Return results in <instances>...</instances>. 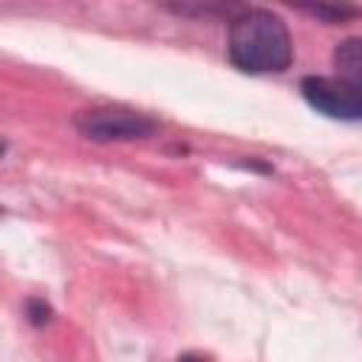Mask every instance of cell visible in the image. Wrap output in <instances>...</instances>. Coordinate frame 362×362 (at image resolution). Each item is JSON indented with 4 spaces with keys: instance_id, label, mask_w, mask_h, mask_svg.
<instances>
[{
    "instance_id": "6da1fadb",
    "label": "cell",
    "mask_w": 362,
    "mask_h": 362,
    "mask_svg": "<svg viewBox=\"0 0 362 362\" xmlns=\"http://www.w3.org/2000/svg\"><path fill=\"white\" fill-rule=\"evenodd\" d=\"M229 62L243 74H280L294 59L286 20L269 8H243L229 20Z\"/></svg>"
},
{
    "instance_id": "7a4b0ae2",
    "label": "cell",
    "mask_w": 362,
    "mask_h": 362,
    "mask_svg": "<svg viewBox=\"0 0 362 362\" xmlns=\"http://www.w3.org/2000/svg\"><path fill=\"white\" fill-rule=\"evenodd\" d=\"M74 127L79 130V136L90 139V141H139V139H150L158 124L156 119H150L147 113L122 107V105H102V107H88L79 110L74 116Z\"/></svg>"
},
{
    "instance_id": "3957f363",
    "label": "cell",
    "mask_w": 362,
    "mask_h": 362,
    "mask_svg": "<svg viewBox=\"0 0 362 362\" xmlns=\"http://www.w3.org/2000/svg\"><path fill=\"white\" fill-rule=\"evenodd\" d=\"M303 99L322 116L339 122H362V85L339 76H305L300 82Z\"/></svg>"
},
{
    "instance_id": "277c9868",
    "label": "cell",
    "mask_w": 362,
    "mask_h": 362,
    "mask_svg": "<svg viewBox=\"0 0 362 362\" xmlns=\"http://www.w3.org/2000/svg\"><path fill=\"white\" fill-rule=\"evenodd\" d=\"M331 62H334L339 79H348V82L362 85V37H348V40H342V42L334 48Z\"/></svg>"
},
{
    "instance_id": "5b68a950",
    "label": "cell",
    "mask_w": 362,
    "mask_h": 362,
    "mask_svg": "<svg viewBox=\"0 0 362 362\" xmlns=\"http://www.w3.org/2000/svg\"><path fill=\"white\" fill-rule=\"evenodd\" d=\"M303 11L325 20V23H342L348 17H362V8L356 6H337V3H317V6H300Z\"/></svg>"
},
{
    "instance_id": "8992f818",
    "label": "cell",
    "mask_w": 362,
    "mask_h": 362,
    "mask_svg": "<svg viewBox=\"0 0 362 362\" xmlns=\"http://www.w3.org/2000/svg\"><path fill=\"white\" fill-rule=\"evenodd\" d=\"M25 317H28V322H31V325L42 328L45 322H51L54 311H51V305H48L42 297H31V300L25 303Z\"/></svg>"
},
{
    "instance_id": "52a82bcc",
    "label": "cell",
    "mask_w": 362,
    "mask_h": 362,
    "mask_svg": "<svg viewBox=\"0 0 362 362\" xmlns=\"http://www.w3.org/2000/svg\"><path fill=\"white\" fill-rule=\"evenodd\" d=\"M178 362H206L204 356H198V354H181L178 356Z\"/></svg>"
}]
</instances>
